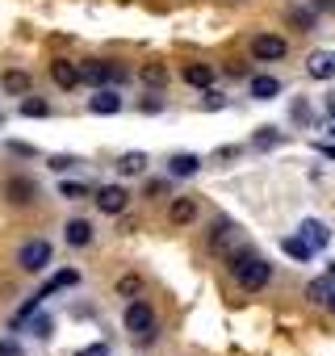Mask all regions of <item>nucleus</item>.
Here are the masks:
<instances>
[{
	"instance_id": "nucleus-1",
	"label": "nucleus",
	"mask_w": 335,
	"mask_h": 356,
	"mask_svg": "<svg viewBox=\"0 0 335 356\" xmlns=\"http://www.w3.org/2000/svg\"><path fill=\"white\" fill-rule=\"evenodd\" d=\"M231 273H235V285L247 289V293H256V289H264L272 281V264L264 256H256V252H239V256L231 252Z\"/></svg>"
},
{
	"instance_id": "nucleus-2",
	"label": "nucleus",
	"mask_w": 335,
	"mask_h": 356,
	"mask_svg": "<svg viewBox=\"0 0 335 356\" xmlns=\"http://www.w3.org/2000/svg\"><path fill=\"white\" fill-rule=\"evenodd\" d=\"M76 67H80V84H92V88H113V84L126 80V72L105 63V59H88V63H76Z\"/></svg>"
},
{
	"instance_id": "nucleus-3",
	"label": "nucleus",
	"mask_w": 335,
	"mask_h": 356,
	"mask_svg": "<svg viewBox=\"0 0 335 356\" xmlns=\"http://www.w3.org/2000/svg\"><path fill=\"white\" fill-rule=\"evenodd\" d=\"M122 323H126V331H130V335H138V339H151V335H155V310H151L147 302H138V298H130V306H126Z\"/></svg>"
},
{
	"instance_id": "nucleus-4",
	"label": "nucleus",
	"mask_w": 335,
	"mask_h": 356,
	"mask_svg": "<svg viewBox=\"0 0 335 356\" xmlns=\"http://www.w3.org/2000/svg\"><path fill=\"white\" fill-rule=\"evenodd\" d=\"M289 55V42L281 38V34H256L252 38V59L256 63H277V59H285Z\"/></svg>"
},
{
	"instance_id": "nucleus-5",
	"label": "nucleus",
	"mask_w": 335,
	"mask_h": 356,
	"mask_svg": "<svg viewBox=\"0 0 335 356\" xmlns=\"http://www.w3.org/2000/svg\"><path fill=\"white\" fill-rule=\"evenodd\" d=\"M5 197H9V206H34L42 193H38L34 176H9V181H5Z\"/></svg>"
},
{
	"instance_id": "nucleus-6",
	"label": "nucleus",
	"mask_w": 335,
	"mask_h": 356,
	"mask_svg": "<svg viewBox=\"0 0 335 356\" xmlns=\"http://www.w3.org/2000/svg\"><path fill=\"white\" fill-rule=\"evenodd\" d=\"M47 264H51V243L47 239H34V243H26L17 252V268L22 273H42Z\"/></svg>"
},
{
	"instance_id": "nucleus-7",
	"label": "nucleus",
	"mask_w": 335,
	"mask_h": 356,
	"mask_svg": "<svg viewBox=\"0 0 335 356\" xmlns=\"http://www.w3.org/2000/svg\"><path fill=\"white\" fill-rule=\"evenodd\" d=\"M92 202H97V210H101V214H122V210H126V202H130V193H126L122 185H101Z\"/></svg>"
},
{
	"instance_id": "nucleus-8",
	"label": "nucleus",
	"mask_w": 335,
	"mask_h": 356,
	"mask_svg": "<svg viewBox=\"0 0 335 356\" xmlns=\"http://www.w3.org/2000/svg\"><path fill=\"white\" fill-rule=\"evenodd\" d=\"M297 239H306L314 252H322V248L331 243V231H327V222H322V218H302V227H297Z\"/></svg>"
},
{
	"instance_id": "nucleus-9",
	"label": "nucleus",
	"mask_w": 335,
	"mask_h": 356,
	"mask_svg": "<svg viewBox=\"0 0 335 356\" xmlns=\"http://www.w3.org/2000/svg\"><path fill=\"white\" fill-rule=\"evenodd\" d=\"M0 92H9V97H26V92H34V80H30V72H22V67H9L5 76H0Z\"/></svg>"
},
{
	"instance_id": "nucleus-10",
	"label": "nucleus",
	"mask_w": 335,
	"mask_h": 356,
	"mask_svg": "<svg viewBox=\"0 0 335 356\" xmlns=\"http://www.w3.org/2000/svg\"><path fill=\"white\" fill-rule=\"evenodd\" d=\"M306 76L310 80H335V55L331 51H314L306 59Z\"/></svg>"
},
{
	"instance_id": "nucleus-11",
	"label": "nucleus",
	"mask_w": 335,
	"mask_h": 356,
	"mask_svg": "<svg viewBox=\"0 0 335 356\" xmlns=\"http://www.w3.org/2000/svg\"><path fill=\"white\" fill-rule=\"evenodd\" d=\"M197 218V202L193 197H172V202H168V222H172V227H189Z\"/></svg>"
},
{
	"instance_id": "nucleus-12",
	"label": "nucleus",
	"mask_w": 335,
	"mask_h": 356,
	"mask_svg": "<svg viewBox=\"0 0 335 356\" xmlns=\"http://www.w3.org/2000/svg\"><path fill=\"white\" fill-rule=\"evenodd\" d=\"M51 80H55L63 92H72V88L80 84V67H76V63H67V59H55V63H51Z\"/></svg>"
},
{
	"instance_id": "nucleus-13",
	"label": "nucleus",
	"mask_w": 335,
	"mask_h": 356,
	"mask_svg": "<svg viewBox=\"0 0 335 356\" xmlns=\"http://www.w3.org/2000/svg\"><path fill=\"white\" fill-rule=\"evenodd\" d=\"M117 109H122V97H117L113 88H97V92L88 97V113H105V118H109V113H117Z\"/></svg>"
},
{
	"instance_id": "nucleus-14",
	"label": "nucleus",
	"mask_w": 335,
	"mask_h": 356,
	"mask_svg": "<svg viewBox=\"0 0 335 356\" xmlns=\"http://www.w3.org/2000/svg\"><path fill=\"white\" fill-rule=\"evenodd\" d=\"M63 239H67V248H88L92 243V222L88 218H72L63 227Z\"/></svg>"
},
{
	"instance_id": "nucleus-15",
	"label": "nucleus",
	"mask_w": 335,
	"mask_h": 356,
	"mask_svg": "<svg viewBox=\"0 0 335 356\" xmlns=\"http://www.w3.org/2000/svg\"><path fill=\"white\" fill-rule=\"evenodd\" d=\"M72 285H80V273H76V268H59V273H55V277H51V281L38 289V298L47 302L51 293H59V289H72Z\"/></svg>"
},
{
	"instance_id": "nucleus-16",
	"label": "nucleus",
	"mask_w": 335,
	"mask_h": 356,
	"mask_svg": "<svg viewBox=\"0 0 335 356\" xmlns=\"http://www.w3.org/2000/svg\"><path fill=\"white\" fill-rule=\"evenodd\" d=\"M197 168H202V155H193V151H181V155L168 159V176H181V181H185V176H193Z\"/></svg>"
},
{
	"instance_id": "nucleus-17",
	"label": "nucleus",
	"mask_w": 335,
	"mask_h": 356,
	"mask_svg": "<svg viewBox=\"0 0 335 356\" xmlns=\"http://www.w3.org/2000/svg\"><path fill=\"white\" fill-rule=\"evenodd\" d=\"M138 80H142L147 88H163L168 80H172V72H168V63H142V67H138Z\"/></svg>"
},
{
	"instance_id": "nucleus-18",
	"label": "nucleus",
	"mask_w": 335,
	"mask_h": 356,
	"mask_svg": "<svg viewBox=\"0 0 335 356\" xmlns=\"http://www.w3.org/2000/svg\"><path fill=\"white\" fill-rule=\"evenodd\" d=\"M281 252H285L289 260H297V264H306V260H314V248H310L306 239H297V235H289V239H281Z\"/></svg>"
},
{
	"instance_id": "nucleus-19",
	"label": "nucleus",
	"mask_w": 335,
	"mask_h": 356,
	"mask_svg": "<svg viewBox=\"0 0 335 356\" xmlns=\"http://www.w3.org/2000/svg\"><path fill=\"white\" fill-rule=\"evenodd\" d=\"M185 80H189L193 88H210V84H214V67H210V63H189V67H185Z\"/></svg>"
},
{
	"instance_id": "nucleus-20",
	"label": "nucleus",
	"mask_w": 335,
	"mask_h": 356,
	"mask_svg": "<svg viewBox=\"0 0 335 356\" xmlns=\"http://www.w3.org/2000/svg\"><path fill=\"white\" fill-rule=\"evenodd\" d=\"M281 92V80L277 76H252V97L256 101H268V97H277Z\"/></svg>"
},
{
	"instance_id": "nucleus-21",
	"label": "nucleus",
	"mask_w": 335,
	"mask_h": 356,
	"mask_svg": "<svg viewBox=\"0 0 335 356\" xmlns=\"http://www.w3.org/2000/svg\"><path fill=\"white\" fill-rule=\"evenodd\" d=\"M231 239H235V222H231V218H218V222L210 227V248L218 252V248H227Z\"/></svg>"
},
{
	"instance_id": "nucleus-22",
	"label": "nucleus",
	"mask_w": 335,
	"mask_h": 356,
	"mask_svg": "<svg viewBox=\"0 0 335 356\" xmlns=\"http://www.w3.org/2000/svg\"><path fill=\"white\" fill-rule=\"evenodd\" d=\"M142 168H147V155H142V151H126V155L117 159V172H122V176H138Z\"/></svg>"
},
{
	"instance_id": "nucleus-23",
	"label": "nucleus",
	"mask_w": 335,
	"mask_h": 356,
	"mask_svg": "<svg viewBox=\"0 0 335 356\" xmlns=\"http://www.w3.org/2000/svg\"><path fill=\"white\" fill-rule=\"evenodd\" d=\"M47 113H51V105L42 97H34V92L22 97V118H47Z\"/></svg>"
},
{
	"instance_id": "nucleus-24",
	"label": "nucleus",
	"mask_w": 335,
	"mask_h": 356,
	"mask_svg": "<svg viewBox=\"0 0 335 356\" xmlns=\"http://www.w3.org/2000/svg\"><path fill=\"white\" fill-rule=\"evenodd\" d=\"M117 293H122V298H138V293H142V277H138V273L117 277Z\"/></svg>"
},
{
	"instance_id": "nucleus-25",
	"label": "nucleus",
	"mask_w": 335,
	"mask_h": 356,
	"mask_svg": "<svg viewBox=\"0 0 335 356\" xmlns=\"http://www.w3.org/2000/svg\"><path fill=\"white\" fill-rule=\"evenodd\" d=\"M335 289V277H318V281H310V289H306V298L310 302H327V293Z\"/></svg>"
},
{
	"instance_id": "nucleus-26",
	"label": "nucleus",
	"mask_w": 335,
	"mask_h": 356,
	"mask_svg": "<svg viewBox=\"0 0 335 356\" xmlns=\"http://www.w3.org/2000/svg\"><path fill=\"white\" fill-rule=\"evenodd\" d=\"M51 327H55V323H51V318L42 314V306H38V310L30 314V331H34L38 339H51Z\"/></svg>"
},
{
	"instance_id": "nucleus-27",
	"label": "nucleus",
	"mask_w": 335,
	"mask_h": 356,
	"mask_svg": "<svg viewBox=\"0 0 335 356\" xmlns=\"http://www.w3.org/2000/svg\"><path fill=\"white\" fill-rule=\"evenodd\" d=\"M59 197H67V202H80V197H88V189H84L80 181H63V185H59Z\"/></svg>"
},
{
	"instance_id": "nucleus-28",
	"label": "nucleus",
	"mask_w": 335,
	"mask_h": 356,
	"mask_svg": "<svg viewBox=\"0 0 335 356\" xmlns=\"http://www.w3.org/2000/svg\"><path fill=\"white\" fill-rule=\"evenodd\" d=\"M289 22H293V26H302V30H310V26H314V9H293V13H289Z\"/></svg>"
},
{
	"instance_id": "nucleus-29",
	"label": "nucleus",
	"mask_w": 335,
	"mask_h": 356,
	"mask_svg": "<svg viewBox=\"0 0 335 356\" xmlns=\"http://www.w3.org/2000/svg\"><path fill=\"white\" fill-rule=\"evenodd\" d=\"M76 163H80L76 155H51V172H72Z\"/></svg>"
},
{
	"instance_id": "nucleus-30",
	"label": "nucleus",
	"mask_w": 335,
	"mask_h": 356,
	"mask_svg": "<svg viewBox=\"0 0 335 356\" xmlns=\"http://www.w3.org/2000/svg\"><path fill=\"white\" fill-rule=\"evenodd\" d=\"M0 356H26V348L17 339H0Z\"/></svg>"
},
{
	"instance_id": "nucleus-31",
	"label": "nucleus",
	"mask_w": 335,
	"mask_h": 356,
	"mask_svg": "<svg viewBox=\"0 0 335 356\" xmlns=\"http://www.w3.org/2000/svg\"><path fill=\"white\" fill-rule=\"evenodd\" d=\"M202 92H206V109H222V105H227L222 92H214V88H202Z\"/></svg>"
},
{
	"instance_id": "nucleus-32",
	"label": "nucleus",
	"mask_w": 335,
	"mask_h": 356,
	"mask_svg": "<svg viewBox=\"0 0 335 356\" xmlns=\"http://www.w3.org/2000/svg\"><path fill=\"white\" fill-rule=\"evenodd\" d=\"M281 143V134H256L252 138V147H277Z\"/></svg>"
},
{
	"instance_id": "nucleus-33",
	"label": "nucleus",
	"mask_w": 335,
	"mask_h": 356,
	"mask_svg": "<svg viewBox=\"0 0 335 356\" xmlns=\"http://www.w3.org/2000/svg\"><path fill=\"white\" fill-rule=\"evenodd\" d=\"M76 356H109V348H105V343H88V348H80Z\"/></svg>"
},
{
	"instance_id": "nucleus-34",
	"label": "nucleus",
	"mask_w": 335,
	"mask_h": 356,
	"mask_svg": "<svg viewBox=\"0 0 335 356\" xmlns=\"http://www.w3.org/2000/svg\"><path fill=\"white\" fill-rule=\"evenodd\" d=\"M227 76H231V80H247V67H243V63H231Z\"/></svg>"
},
{
	"instance_id": "nucleus-35",
	"label": "nucleus",
	"mask_w": 335,
	"mask_h": 356,
	"mask_svg": "<svg viewBox=\"0 0 335 356\" xmlns=\"http://www.w3.org/2000/svg\"><path fill=\"white\" fill-rule=\"evenodd\" d=\"M9 151H13V155H34V147H30V143H9Z\"/></svg>"
},
{
	"instance_id": "nucleus-36",
	"label": "nucleus",
	"mask_w": 335,
	"mask_h": 356,
	"mask_svg": "<svg viewBox=\"0 0 335 356\" xmlns=\"http://www.w3.org/2000/svg\"><path fill=\"white\" fill-rule=\"evenodd\" d=\"M163 189H168V181H151V185H147V197H159Z\"/></svg>"
},
{
	"instance_id": "nucleus-37",
	"label": "nucleus",
	"mask_w": 335,
	"mask_h": 356,
	"mask_svg": "<svg viewBox=\"0 0 335 356\" xmlns=\"http://www.w3.org/2000/svg\"><path fill=\"white\" fill-rule=\"evenodd\" d=\"M310 9L314 13H327V9H335V0H310Z\"/></svg>"
},
{
	"instance_id": "nucleus-38",
	"label": "nucleus",
	"mask_w": 335,
	"mask_h": 356,
	"mask_svg": "<svg viewBox=\"0 0 335 356\" xmlns=\"http://www.w3.org/2000/svg\"><path fill=\"white\" fill-rule=\"evenodd\" d=\"M142 109H147V113H159V109H163V101H155V97H147V101H142Z\"/></svg>"
},
{
	"instance_id": "nucleus-39",
	"label": "nucleus",
	"mask_w": 335,
	"mask_h": 356,
	"mask_svg": "<svg viewBox=\"0 0 335 356\" xmlns=\"http://www.w3.org/2000/svg\"><path fill=\"white\" fill-rule=\"evenodd\" d=\"M318 151H322V155H327V159H335V147H331V143H322V147H318Z\"/></svg>"
},
{
	"instance_id": "nucleus-40",
	"label": "nucleus",
	"mask_w": 335,
	"mask_h": 356,
	"mask_svg": "<svg viewBox=\"0 0 335 356\" xmlns=\"http://www.w3.org/2000/svg\"><path fill=\"white\" fill-rule=\"evenodd\" d=\"M327 118L335 122V97H327Z\"/></svg>"
},
{
	"instance_id": "nucleus-41",
	"label": "nucleus",
	"mask_w": 335,
	"mask_h": 356,
	"mask_svg": "<svg viewBox=\"0 0 335 356\" xmlns=\"http://www.w3.org/2000/svg\"><path fill=\"white\" fill-rule=\"evenodd\" d=\"M327 306H331V314H335V289H331V293H327Z\"/></svg>"
},
{
	"instance_id": "nucleus-42",
	"label": "nucleus",
	"mask_w": 335,
	"mask_h": 356,
	"mask_svg": "<svg viewBox=\"0 0 335 356\" xmlns=\"http://www.w3.org/2000/svg\"><path fill=\"white\" fill-rule=\"evenodd\" d=\"M0 126H5V113H0Z\"/></svg>"
},
{
	"instance_id": "nucleus-43",
	"label": "nucleus",
	"mask_w": 335,
	"mask_h": 356,
	"mask_svg": "<svg viewBox=\"0 0 335 356\" xmlns=\"http://www.w3.org/2000/svg\"><path fill=\"white\" fill-rule=\"evenodd\" d=\"M331 277H335V264H331Z\"/></svg>"
}]
</instances>
